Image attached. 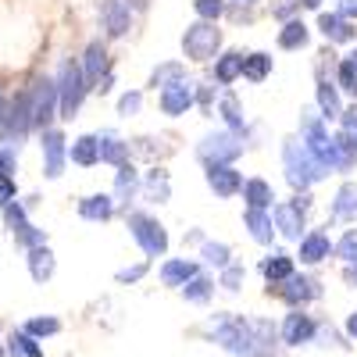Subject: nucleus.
I'll use <instances>...</instances> for the list:
<instances>
[{"instance_id":"1","label":"nucleus","mask_w":357,"mask_h":357,"mask_svg":"<svg viewBox=\"0 0 357 357\" xmlns=\"http://www.w3.org/2000/svg\"><path fill=\"white\" fill-rule=\"evenodd\" d=\"M304 146H307V154L329 172V168H340V172H347L354 161L350 158H343V151H340V143H336V136H329V129H325L318 118L307 111V118H304Z\"/></svg>"},{"instance_id":"2","label":"nucleus","mask_w":357,"mask_h":357,"mask_svg":"<svg viewBox=\"0 0 357 357\" xmlns=\"http://www.w3.org/2000/svg\"><path fill=\"white\" fill-rule=\"evenodd\" d=\"M282 161H286V178L293 183V190H307L311 183L325 178V168L307 154V146L301 139H289L282 146Z\"/></svg>"},{"instance_id":"3","label":"nucleus","mask_w":357,"mask_h":357,"mask_svg":"<svg viewBox=\"0 0 357 357\" xmlns=\"http://www.w3.org/2000/svg\"><path fill=\"white\" fill-rule=\"evenodd\" d=\"M57 86V107H61V118H75L82 97H86V82H82V72L75 61H65L61 65V79L54 82Z\"/></svg>"},{"instance_id":"4","label":"nucleus","mask_w":357,"mask_h":357,"mask_svg":"<svg viewBox=\"0 0 357 357\" xmlns=\"http://www.w3.org/2000/svg\"><path fill=\"white\" fill-rule=\"evenodd\" d=\"M183 47H186V54L193 57V61H211V57L218 54V47H222L218 25L215 22H193L186 29V36H183Z\"/></svg>"},{"instance_id":"5","label":"nucleus","mask_w":357,"mask_h":357,"mask_svg":"<svg viewBox=\"0 0 357 357\" xmlns=\"http://www.w3.org/2000/svg\"><path fill=\"white\" fill-rule=\"evenodd\" d=\"M129 232L136 236V243L151 254V257H161L168 250V232L158 218L151 215H129Z\"/></svg>"},{"instance_id":"6","label":"nucleus","mask_w":357,"mask_h":357,"mask_svg":"<svg viewBox=\"0 0 357 357\" xmlns=\"http://www.w3.org/2000/svg\"><path fill=\"white\" fill-rule=\"evenodd\" d=\"M25 100H29V122H33L36 129H43L54 118V107H57V86H54V79H36L33 89L25 93Z\"/></svg>"},{"instance_id":"7","label":"nucleus","mask_w":357,"mask_h":357,"mask_svg":"<svg viewBox=\"0 0 357 357\" xmlns=\"http://www.w3.org/2000/svg\"><path fill=\"white\" fill-rule=\"evenodd\" d=\"M197 154H200L204 165H229L243 154V139L232 136V132H215L197 146Z\"/></svg>"},{"instance_id":"8","label":"nucleus","mask_w":357,"mask_h":357,"mask_svg":"<svg viewBox=\"0 0 357 357\" xmlns=\"http://www.w3.org/2000/svg\"><path fill=\"white\" fill-rule=\"evenodd\" d=\"M197 86L186 79V82H175V86H168V89H161V111L165 114H172V118H178V114H186L193 104H197Z\"/></svg>"},{"instance_id":"9","label":"nucleus","mask_w":357,"mask_h":357,"mask_svg":"<svg viewBox=\"0 0 357 357\" xmlns=\"http://www.w3.org/2000/svg\"><path fill=\"white\" fill-rule=\"evenodd\" d=\"M43 172H47V178H61V172H65V136L57 132V129H43Z\"/></svg>"},{"instance_id":"10","label":"nucleus","mask_w":357,"mask_h":357,"mask_svg":"<svg viewBox=\"0 0 357 357\" xmlns=\"http://www.w3.org/2000/svg\"><path fill=\"white\" fill-rule=\"evenodd\" d=\"M207 186H211L218 197H232L243 190V178L232 165H207Z\"/></svg>"},{"instance_id":"11","label":"nucleus","mask_w":357,"mask_h":357,"mask_svg":"<svg viewBox=\"0 0 357 357\" xmlns=\"http://www.w3.org/2000/svg\"><path fill=\"white\" fill-rule=\"evenodd\" d=\"M100 18H104V29L111 36H126L132 25V15L122 0H100Z\"/></svg>"},{"instance_id":"12","label":"nucleus","mask_w":357,"mask_h":357,"mask_svg":"<svg viewBox=\"0 0 357 357\" xmlns=\"http://www.w3.org/2000/svg\"><path fill=\"white\" fill-rule=\"evenodd\" d=\"M275 229L286 240H304V211L296 204H275Z\"/></svg>"},{"instance_id":"13","label":"nucleus","mask_w":357,"mask_h":357,"mask_svg":"<svg viewBox=\"0 0 357 357\" xmlns=\"http://www.w3.org/2000/svg\"><path fill=\"white\" fill-rule=\"evenodd\" d=\"M97 161H107V165L122 168L129 161V143H122L114 132H100L97 136Z\"/></svg>"},{"instance_id":"14","label":"nucleus","mask_w":357,"mask_h":357,"mask_svg":"<svg viewBox=\"0 0 357 357\" xmlns=\"http://www.w3.org/2000/svg\"><path fill=\"white\" fill-rule=\"evenodd\" d=\"M318 29L325 33V40H333V43H350L354 36H357V29L340 15V11H333V15H321L318 18Z\"/></svg>"},{"instance_id":"15","label":"nucleus","mask_w":357,"mask_h":357,"mask_svg":"<svg viewBox=\"0 0 357 357\" xmlns=\"http://www.w3.org/2000/svg\"><path fill=\"white\" fill-rule=\"evenodd\" d=\"M243 200H247L250 211H268L272 200H275V193H272V186H268L264 178H250V183H243Z\"/></svg>"},{"instance_id":"16","label":"nucleus","mask_w":357,"mask_h":357,"mask_svg":"<svg viewBox=\"0 0 357 357\" xmlns=\"http://www.w3.org/2000/svg\"><path fill=\"white\" fill-rule=\"evenodd\" d=\"M329 254H333V243H329V236H325V232H311V236L301 240V261H307V264H318Z\"/></svg>"},{"instance_id":"17","label":"nucleus","mask_w":357,"mask_h":357,"mask_svg":"<svg viewBox=\"0 0 357 357\" xmlns=\"http://www.w3.org/2000/svg\"><path fill=\"white\" fill-rule=\"evenodd\" d=\"M79 215L89 218V222H107V218L114 215V200H111L107 193H93V197H86V200L79 204Z\"/></svg>"},{"instance_id":"18","label":"nucleus","mask_w":357,"mask_h":357,"mask_svg":"<svg viewBox=\"0 0 357 357\" xmlns=\"http://www.w3.org/2000/svg\"><path fill=\"white\" fill-rule=\"evenodd\" d=\"M79 72H82V82H100V72H107V50H104V43H89L86 65Z\"/></svg>"},{"instance_id":"19","label":"nucleus","mask_w":357,"mask_h":357,"mask_svg":"<svg viewBox=\"0 0 357 357\" xmlns=\"http://www.w3.org/2000/svg\"><path fill=\"white\" fill-rule=\"evenodd\" d=\"M193 275H197V264H193V261H186V257L168 261V264L161 268V279H165V286H186Z\"/></svg>"},{"instance_id":"20","label":"nucleus","mask_w":357,"mask_h":357,"mask_svg":"<svg viewBox=\"0 0 357 357\" xmlns=\"http://www.w3.org/2000/svg\"><path fill=\"white\" fill-rule=\"evenodd\" d=\"M311 333H314V321L307 318V314H289L286 318V325H282V340L286 343H304V340H311Z\"/></svg>"},{"instance_id":"21","label":"nucleus","mask_w":357,"mask_h":357,"mask_svg":"<svg viewBox=\"0 0 357 357\" xmlns=\"http://www.w3.org/2000/svg\"><path fill=\"white\" fill-rule=\"evenodd\" d=\"M54 268H57V261H54V254L47 247H33V250H29V272H33L36 282H47L54 275Z\"/></svg>"},{"instance_id":"22","label":"nucleus","mask_w":357,"mask_h":357,"mask_svg":"<svg viewBox=\"0 0 357 357\" xmlns=\"http://www.w3.org/2000/svg\"><path fill=\"white\" fill-rule=\"evenodd\" d=\"M282 296L289 304H304V301H314L318 296V286L311 279H301V275H289L286 286H282Z\"/></svg>"},{"instance_id":"23","label":"nucleus","mask_w":357,"mask_h":357,"mask_svg":"<svg viewBox=\"0 0 357 357\" xmlns=\"http://www.w3.org/2000/svg\"><path fill=\"white\" fill-rule=\"evenodd\" d=\"M333 215H336V218H347V222H357V183H347V186L336 193Z\"/></svg>"},{"instance_id":"24","label":"nucleus","mask_w":357,"mask_h":357,"mask_svg":"<svg viewBox=\"0 0 357 357\" xmlns=\"http://www.w3.org/2000/svg\"><path fill=\"white\" fill-rule=\"evenodd\" d=\"M247 229H250V236L257 243H272V236H275L272 215H268V211H250V207H247Z\"/></svg>"},{"instance_id":"25","label":"nucleus","mask_w":357,"mask_h":357,"mask_svg":"<svg viewBox=\"0 0 357 357\" xmlns=\"http://www.w3.org/2000/svg\"><path fill=\"white\" fill-rule=\"evenodd\" d=\"M261 272H264L268 282H286L293 275V261H289V254H272L261 264Z\"/></svg>"},{"instance_id":"26","label":"nucleus","mask_w":357,"mask_h":357,"mask_svg":"<svg viewBox=\"0 0 357 357\" xmlns=\"http://www.w3.org/2000/svg\"><path fill=\"white\" fill-rule=\"evenodd\" d=\"M240 72H243V54H225V57H218V65H215V79L222 82V86H229L232 79H240Z\"/></svg>"},{"instance_id":"27","label":"nucleus","mask_w":357,"mask_h":357,"mask_svg":"<svg viewBox=\"0 0 357 357\" xmlns=\"http://www.w3.org/2000/svg\"><path fill=\"white\" fill-rule=\"evenodd\" d=\"M318 107H321V118H325V122H333V118H340V114H343L336 89H333L329 82H325V79L318 82Z\"/></svg>"},{"instance_id":"28","label":"nucleus","mask_w":357,"mask_h":357,"mask_svg":"<svg viewBox=\"0 0 357 357\" xmlns=\"http://www.w3.org/2000/svg\"><path fill=\"white\" fill-rule=\"evenodd\" d=\"M279 47H282V50L307 47V25H304V22H286L282 33H279Z\"/></svg>"},{"instance_id":"29","label":"nucleus","mask_w":357,"mask_h":357,"mask_svg":"<svg viewBox=\"0 0 357 357\" xmlns=\"http://www.w3.org/2000/svg\"><path fill=\"white\" fill-rule=\"evenodd\" d=\"M72 161L89 168V165H97V136H79L72 143Z\"/></svg>"},{"instance_id":"30","label":"nucleus","mask_w":357,"mask_h":357,"mask_svg":"<svg viewBox=\"0 0 357 357\" xmlns=\"http://www.w3.org/2000/svg\"><path fill=\"white\" fill-rule=\"evenodd\" d=\"M175 82H186V68L178 65V61H168V65L154 68V75H151V86H161V89H168Z\"/></svg>"},{"instance_id":"31","label":"nucleus","mask_w":357,"mask_h":357,"mask_svg":"<svg viewBox=\"0 0 357 357\" xmlns=\"http://www.w3.org/2000/svg\"><path fill=\"white\" fill-rule=\"evenodd\" d=\"M268 72H272V57H268V54H250V57H243V72H240V75H247L250 82H261Z\"/></svg>"},{"instance_id":"32","label":"nucleus","mask_w":357,"mask_h":357,"mask_svg":"<svg viewBox=\"0 0 357 357\" xmlns=\"http://www.w3.org/2000/svg\"><path fill=\"white\" fill-rule=\"evenodd\" d=\"M168 197H172L168 172H151V178H146V200H158V204H165Z\"/></svg>"},{"instance_id":"33","label":"nucleus","mask_w":357,"mask_h":357,"mask_svg":"<svg viewBox=\"0 0 357 357\" xmlns=\"http://www.w3.org/2000/svg\"><path fill=\"white\" fill-rule=\"evenodd\" d=\"M211 289H215V282H211V279L193 275V279L183 286V296H186V301H193V304H204L207 296H211Z\"/></svg>"},{"instance_id":"34","label":"nucleus","mask_w":357,"mask_h":357,"mask_svg":"<svg viewBox=\"0 0 357 357\" xmlns=\"http://www.w3.org/2000/svg\"><path fill=\"white\" fill-rule=\"evenodd\" d=\"M11 357H43V350L33 336L18 333V336H11Z\"/></svg>"},{"instance_id":"35","label":"nucleus","mask_w":357,"mask_h":357,"mask_svg":"<svg viewBox=\"0 0 357 357\" xmlns=\"http://www.w3.org/2000/svg\"><path fill=\"white\" fill-rule=\"evenodd\" d=\"M4 222H8V229L15 232V240H18V236H22V232L29 229V222H25V207H22L18 200L4 207Z\"/></svg>"},{"instance_id":"36","label":"nucleus","mask_w":357,"mask_h":357,"mask_svg":"<svg viewBox=\"0 0 357 357\" xmlns=\"http://www.w3.org/2000/svg\"><path fill=\"white\" fill-rule=\"evenodd\" d=\"M136 186H139V178H136L132 165L126 161L122 168H118V183H114V190H118V197H132V193H136Z\"/></svg>"},{"instance_id":"37","label":"nucleus","mask_w":357,"mask_h":357,"mask_svg":"<svg viewBox=\"0 0 357 357\" xmlns=\"http://www.w3.org/2000/svg\"><path fill=\"white\" fill-rule=\"evenodd\" d=\"M193 11L200 15V22H218L225 4H222V0H193Z\"/></svg>"},{"instance_id":"38","label":"nucleus","mask_w":357,"mask_h":357,"mask_svg":"<svg viewBox=\"0 0 357 357\" xmlns=\"http://www.w3.org/2000/svg\"><path fill=\"white\" fill-rule=\"evenodd\" d=\"M204 261L215 268H229V247L225 243H204Z\"/></svg>"},{"instance_id":"39","label":"nucleus","mask_w":357,"mask_h":357,"mask_svg":"<svg viewBox=\"0 0 357 357\" xmlns=\"http://www.w3.org/2000/svg\"><path fill=\"white\" fill-rule=\"evenodd\" d=\"M222 114H225V122H229L232 129H243V111H240V100H236L232 93L222 100Z\"/></svg>"},{"instance_id":"40","label":"nucleus","mask_w":357,"mask_h":357,"mask_svg":"<svg viewBox=\"0 0 357 357\" xmlns=\"http://www.w3.org/2000/svg\"><path fill=\"white\" fill-rule=\"evenodd\" d=\"M57 329H61V325H57L54 318H33L25 325V336H54Z\"/></svg>"},{"instance_id":"41","label":"nucleus","mask_w":357,"mask_h":357,"mask_svg":"<svg viewBox=\"0 0 357 357\" xmlns=\"http://www.w3.org/2000/svg\"><path fill=\"white\" fill-rule=\"evenodd\" d=\"M18 165V146L11 143H0V175H11Z\"/></svg>"},{"instance_id":"42","label":"nucleus","mask_w":357,"mask_h":357,"mask_svg":"<svg viewBox=\"0 0 357 357\" xmlns=\"http://www.w3.org/2000/svg\"><path fill=\"white\" fill-rule=\"evenodd\" d=\"M336 254H340L347 264H357V232H347V236H343L340 247H336Z\"/></svg>"},{"instance_id":"43","label":"nucleus","mask_w":357,"mask_h":357,"mask_svg":"<svg viewBox=\"0 0 357 357\" xmlns=\"http://www.w3.org/2000/svg\"><path fill=\"white\" fill-rule=\"evenodd\" d=\"M340 86L347 89V93L357 97V65H354V61H343V65H340Z\"/></svg>"},{"instance_id":"44","label":"nucleus","mask_w":357,"mask_h":357,"mask_svg":"<svg viewBox=\"0 0 357 357\" xmlns=\"http://www.w3.org/2000/svg\"><path fill=\"white\" fill-rule=\"evenodd\" d=\"M240 282H243V268H240V264H229L225 275H222V286H225L229 293H236V289H240Z\"/></svg>"},{"instance_id":"45","label":"nucleus","mask_w":357,"mask_h":357,"mask_svg":"<svg viewBox=\"0 0 357 357\" xmlns=\"http://www.w3.org/2000/svg\"><path fill=\"white\" fill-rule=\"evenodd\" d=\"M15 204V178L11 175H0V207Z\"/></svg>"},{"instance_id":"46","label":"nucleus","mask_w":357,"mask_h":357,"mask_svg":"<svg viewBox=\"0 0 357 357\" xmlns=\"http://www.w3.org/2000/svg\"><path fill=\"white\" fill-rule=\"evenodd\" d=\"M139 104H143V97L132 89V93H126L122 100H118V111H122V114H136V111H139Z\"/></svg>"},{"instance_id":"47","label":"nucleus","mask_w":357,"mask_h":357,"mask_svg":"<svg viewBox=\"0 0 357 357\" xmlns=\"http://www.w3.org/2000/svg\"><path fill=\"white\" fill-rule=\"evenodd\" d=\"M340 118H343V132H347V136H350V139L357 143V107H350V111H343Z\"/></svg>"},{"instance_id":"48","label":"nucleus","mask_w":357,"mask_h":357,"mask_svg":"<svg viewBox=\"0 0 357 357\" xmlns=\"http://www.w3.org/2000/svg\"><path fill=\"white\" fill-rule=\"evenodd\" d=\"M340 15L343 18H357V0H340Z\"/></svg>"},{"instance_id":"49","label":"nucleus","mask_w":357,"mask_h":357,"mask_svg":"<svg viewBox=\"0 0 357 357\" xmlns=\"http://www.w3.org/2000/svg\"><path fill=\"white\" fill-rule=\"evenodd\" d=\"M143 275V264H136V268H129V272H118V279H122V282H136Z\"/></svg>"},{"instance_id":"50","label":"nucleus","mask_w":357,"mask_h":357,"mask_svg":"<svg viewBox=\"0 0 357 357\" xmlns=\"http://www.w3.org/2000/svg\"><path fill=\"white\" fill-rule=\"evenodd\" d=\"M296 4H304V8H321V0H296Z\"/></svg>"},{"instance_id":"51","label":"nucleus","mask_w":357,"mask_h":357,"mask_svg":"<svg viewBox=\"0 0 357 357\" xmlns=\"http://www.w3.org/2000/svg\"><path fill=\"white\" fill-rule=\"evenodd\" d=\"M347 329H350V336H357V314L350 318V325H347Z\"/></svg>"},{"instance_id":"52","label":"nucleus","mask_w":357,"mask_h":357,"mask_svg":"<svg viewBox=\"0 0 357 357\" xmlns=\"http://www.w3.org/2000/svg\"><path fill=\"white\" fill-rule=\"evenodd\" d=\"M0 114H4V93H0Z\"/></svg>"},{"instance_id":"53","label":"nucleus","mask_w":357,"mask_h":357,"mask_svg":"<svg viewBox=\"0 0 357 357\" xmlns=\"http://www.w3.org/2000/svg\"><path fill=\"white\" fill-rule=\"evenodd\" d=\"M240 4H254V0H240Z\"/></svg>"},{"instance_id":"54","label":"nucleus","mask_w":357,"mask_h":357,"mask_svg":"<svg viewBox=\"0 0 357 357\" xmlns=\"http://www.w3.org/2000/svg\"><path fill=\"white\" fill-rule=\"evenodd\" d=\"M0 357H4V350H0Z\"/></svg>"}]
</instances>
